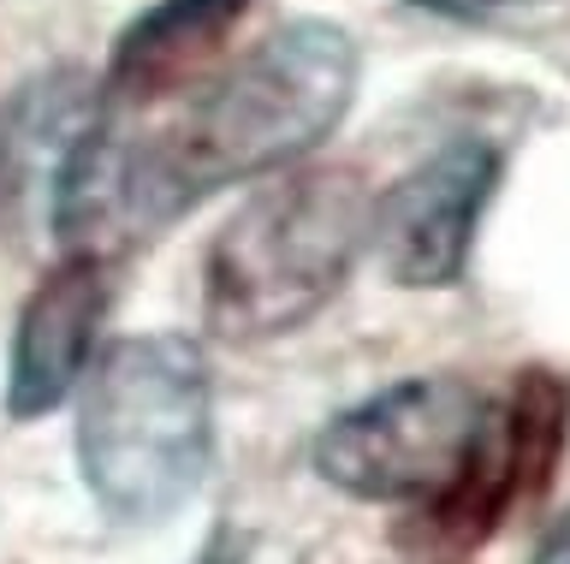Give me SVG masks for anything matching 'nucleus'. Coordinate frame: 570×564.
I'll list each match as a JSON object with an SVG mask.
<instances>
[{"instance_id": "nucleus-1", "label": "nucleus", "mask_w": 570, "mask_h": 564, "mask_svg": "<svg viewBox=\"0 0 570 564\" xmlns=\"http://www.w3.org/2000/svg\"><path fill=\"white\" fill-rule=\"evenodd\" d=\"M356 96V48L338 24L297 19L256 42L232 72L173 131L131 144V202L137 232L185 215L220 185L262 179L297 155H309L321 137L345 119Z\"/></svg>"}, {"instance_id": "nucleus-11", "label": "nucleus", "mask_w": 570, "mask_h": 564, "mask_svg": "<svg viewBox=\"0 0 570 564\" xmlns=\"http://www.w3.org/2000/svg\"><path fill=\"white\" fill-rule=\"evenodd\" d=\"M534 564H570V517L552 523V535L541 541V553H534Z\"/></svg>"}, {"instance_id": "nucleus-7", "label": "nucleus", "mask_w": 570, "mask_h": 564, "mask_svg": "<svg viewBox=\"0 0 570 564\" xmlns=\"http://www.w3.org/2000/svg\"><path fill=\"white\" fill-rule=\"evenodd\" d=\"M114 261L107 256H66L60 268L36 279V291L18 309L12 363H7V416L36 422L60 410L71 386L89 375V350L114 304Z\"/></svg>"}, {"instance_id": "nucleus-6", "label": "nucleus", "mask_w": 570, "mask_h": 564, "mask_svg": "<svg viewBox=\"0 0 570 564\" xmlns=\"http://www.w3.org/2000/svg\"><path fill=\"white\" fill-rule=\"evenodd\" d=\"M499 167L505 161H499L493 144L452 137L386 190L368 220V238L392 286L410 291L458 286L475 250V226L499 190Z\"/></svg>"}, {"instance_id": "nucleus-12", "label": "nucleus", "mask_w": 570, "mask_h": 564, "mask_svg": "<svg viewBox=\"0 0 570 564\" xmlns=\"http://www.w3.org/2000/svg\"><path fill=\"white\" fill-rule=\"evenodd\" d=\"M0 167H7V155H0Z\"/></svg>"}, {"instance_id": "nucleus-2", "label": "nucleus", "mask_w": 570, "mask_h": 564, "mask_svg": "<svg viewBox=\"0 0 570 564\" xmlns=\"http://www.w3.org/2000/svg\"><path fill=\"white\" fill-rule=\"evenodd\" d=\"M78 464L119 523H167L214 464L208 357L185 333L119 339L89 375Z\"/></svg>"}, {"instance_id": "nucleus-9", "label": "nucleus", "mask_w": 570, "mask_h": 564, "mask_svg": "<svg viewBox=\"0 0 570 564\" xmlns=\"http://www.w3.org/2000/svg\"><path fill=\"white\" fill-rule=\"evenodd\" d=\"M428 12H445V19H488L493 7H505V0H416Z\"/></svg>"}, {"instance_id": "nucleus-8", "label": "nucleus", "mask_w": 570, "mask_h": 564, "mask_svg": "<svg viewBox=\"0 0 570 564\" xmlns=\"http://www.w3.org/2000/svg\"><path fill=\"white\" fill-rule=\"evenodd\" d=\"M244 12H249V0H155L114 42L107 90L119 101H155V96L178 90L226 42V30Z\"/></svg>"}, {"instance_id": "nucleus-4", "label": "nucleus", "mask_w": 570, "mask_h": 564, "mask_svg": "<svg viewBox=\"0 0 570 564\" xmlns=\"http://www.w3.org/2000/svg\"><path fill=\"white\" fill-rule=\"evenodd\" d=\"M488 416H493L488 398L463 375L399 380L321 428L315 475L368 505H399V499L428 505L470 464Z\"/></svg>"}, {"instance_id": "nucleus-10", "label": "nucleus", "mask_w": 570, "mask_h": 564, "mask_svg": "<svg viewBox=\"0 0 570 564\" xmlns=\"http://www.w3.org/2000/svg\"><path fill=\"white\" fill-rule=\"evenodd\" d=\"M244 546H249V541H238L232 528H220V535L208 541V553L196 558V564H244Z\"/></svg>"}, {"instance_id": "nucleus-3", "label": "nucleus", "mask_w": 570, "mask_h": 564, "mask_svg": "<svg viewBox=\"0 0 570 564\" xmlns=\"http://www.w3.org/2000/svg\"><path fill=\"white\" fill-rule=\"evenodd\" d=\"M368 220L374 208L351 172H297L256 190L208 250V327L226 339H274L303 327L345 286Z\"/></svg>"}, {"instance_id": "nucleus-5", "label": "nucleus", "mask_w": 570, "mask_h": 564, "mask_svg": "<svg viewBox=\"0 0 570 564\" xmlns=\"http://www.w3.org/2000/svg\"><path fill=\"white\" fill-rule=\"evenodd\" d=\"M570 428V380L559 368H523L505 398V410L488 416L470 464L458 482L434 493L404 528V546L422 564H458L475 546L493 541V528L511 517L517 505L541 499L552 469L564 452Z\"/></svg>"}]
</instances>
